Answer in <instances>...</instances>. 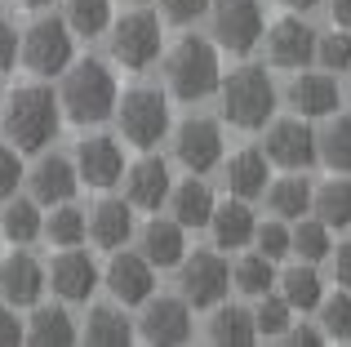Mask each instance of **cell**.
<instances>
[{"mask_svg": "<svg viewBox=\"0 0 351 347\" xmlns=\"http://www.w3.org/2000/svg\"><path fill=\"white\" fill-rule=\"evenodd\" d=\"M0 294H5L9 307H36L40 294H45V267L27 250L9 254V259L0 263Z\"/></svg>", "mask_w": 351, "mask_h": 347, "instance_id": "cell-16", "label": "cell"}, {"mask_svg": "<svg viewBox=\"0 0 351 347\" xmlns=\"http://www.w3.org/2000/svg\"><path fill=\"white\" fill-rule=\"evenodd\" d=\"M76 187H80L76 160L58 156V152L36 160V169H32V200H36V205H58V200H71V196H76Z\"/></svg>", "mask_w": 351, "mask_h": 347, "instance_id": "cell-21", "label": "cell"}, {"mask_svg": "<svg viewBox=\"0 0 351 347\" xmlns=\"http://www.w3.org/2000/svg\"><path fill=\"white\" fill-rule=\"evenodd\" d=\"M18 58L36 76H62V67L76 58V36L62 18H36L18 40Z\"/></svg>", "mask_w": 351, "mask_h": 347, "instance_id": "cell-5", "label": "cell"}, {"mask_svg": "<svg viewBox=\"0 0 351 347\" xmlns=\"http://www.w3.org/2000/svg\"><path fill=\"white\" fill-rule=\"evenodd\" d=\"M165 80L169 89L182 98V103H200L218 89L223 80V67H218V49L200 36H187V40L173 45V53L165 58Z\"/></svg>", "mask_w": 351, "mask_h": 347, "instance_id": "cell-3", "label": "cell"}, {"mask_svg": "<svg viewBox=\"0 0 351 347\" xmlns=\"http://www.w3.org/2000/svg\"><path fill=\"white\" fill-rule=\"evenodd\" d=\"M138 334H143L147 343H160V347L187 343L191 339V307L182 303V298H147Z\"/></svg>", "mask_w": 351, "mask_h": 347, "instance_id": "cell-13", "label": "cell"}, {"mask_svg": "<svg viewBox=\"0 0 351 347\" xmlns=\"http://www.w3.org/2000/svg\"><path fill=\"white\" fill-rule=\"evenodd\" d=\"M62 107L49 85H18L9 103L0 107V130L14 143V152H45L58 139Z\"/></svg>", "mask_w": 351, "mask_h": 347, "instance_id": "cell-1", "label": "cell"}, {"mask_svg": "<svg viewBox=\"0 0 351 347\" xmlns=\"http://www.w3.org/2000/svg\"><path fill=\"white\" fill-rule=\"evenodd\" d=\"M156 5H160L165 23H178V27H187L200 14H209V0H156Z\"/></svg>", "mask_w": 351, "mask_h": 347, "instance_id": "cell-42", "label": "cell"}, {"mask_svg": "<svg viewBox=\"0 0 351 347\" xmlns=\"http://www.w3.org/2000/svg\"><path fill=\"white\" fill-rule=\"evenodd\" d=\"M116 121H120V134H125L134 147H156V143L169 134V103H165L160 89H129L125 98H116Z\"/></svg>", "mask_w": 351, "mask_h": 347, "instance_id": "cell-6", "label": "cell"}, {"mask_svg": "<svg viewBox=\"0 0 351 347\" xmlns=\"http://www.w3.org/2000/svg\"><path fill=\"white\" fill-rule=\"evenodd\" d=\"M316 160H325L334 174H351V116H334L316 134Z\"/></svg>", "mask_w": 351, "mask_h": 347, "instance_id": "cell-31", "label": "cell"}, {"mask_svg": "<svg viewBox=\"0 0 351 347\" xmlns=\"http://www.w3.org/2000/svg\"><path fill=\"white\" fill-rule=\"evenodd\" d=\"M14 343H23V321H18V312L14 307H0V347H14Z\"/></svg>", "mask_w": 351, "mask_h": 347, "instance_id": "cell-45", "label": "cell"}, {"mask_svg": "<svg viewBox=\"0 0 351 347\" xmlns=\"http://www.w3.org/2000/svg\"><path fill=\"white\" fill-rule=\"evenodd\" d=\"M71 36H103L112 23V0H67V18Z\"/></svg>", "mask_w": 351, "mask_h": 347, "instance_id": "cell-37", "label": "cell"}, {"mask_svg": "<svg viewBox=\"0 0 351 347\" xmlns=\"http://www.w3.org/2000/svg\"><path fill=\"white\" fill-rule=\"evenodd\" d=\"M76 334V321L67 316V307H36L32 321L23 325V343L32 347H71Z\"/></svg>", "mask_w": 351, "mask_h": 347, "instance_id": "cell-23", "label": "cell"}, {"mask_svg": "<svg viewBox=\"0 0 351 347\" xmlns=\"http://www.w3.org/2000/svg\"><path fill=\"white\" fill-rule=\"evenodd\" d=\"M125 174V152H120L116 139L107 134H94L76 147V178L89 182V187H112Z\"/></svg>", "mask_w": 351, "mask_h": 347, "instance_id": "cell-15", "label": "cell"}, {"mask_svg": "<svg viewBox=\"0 0 351 347\" xmlns=\"http://www.w3.org/2000/svg\"><path fill=\"white\" fill-rule=\"evenodd\" d=\"M80 339L94 347H125V343H134V325H129V316L120 307L98 303V307H89V321H85Z\"/></svg>", "mask_w": 351, "mask_h": 347, "instance_id": "cell-27", "label": "cell"}, {"mask_svg": "<svg viewBox=\"0 0 351 347\" xmlns=\"http://www.w3.org/2000/svg\"><path fill=\"white\" fill-rule=\"evenodd\" d=\"M285 5H289V9H293V14H311V9H316V5H320V0H285Z\"/></svg>", "mask_w": 351, "mask_h": 347, "instance_id": "cell-49", "label": "cell"}, {"mask_svg": "<svg viewBox=\"0 0 351 347\" xmlns=\"http://www.w3.org/2000/svg\"><path fill=\"white\" fill-rule=\"evenodd\" d=\"M129 5H143V0H129Z\"/></svg>", "mask_w": 351, "mask_h": 347, "instance_id": "cell-51", "label": "cell"}, {"mask_svg": "<svg viewBox=\"0 0 351 347\" xmlns=\"http://www.w3.org/2000/svg\"><path fill=\"white\" fill-rule=\"evenodd\" d=\"M334 259V276H338V285L351 289V241L347 245H338V254H329Z\"/></svg>", "mask_w": 351, "mask_h": 347, "instance_id": "cell-47", "label": "cell"}, {"mask_svg": "<svg viewBox=\"0 0 351 347\" xmlns=\"http://www.w3.org/2000/svg\"><path fill=\"white\" fill-rule=\"evenodd\" d=\"M223 89V116L236 130H263L276 112V85L267 76V67H236L227 80H218Z\"/></svg>", "mask_w": 351, "mask_h": 347, "instance_id": "cell-4", "label": "cell"}, {"mask_svg": "<svg viewBox=\"0 0 351 347\" xmlns=\"http://www.w3.org/2000/svg\"><path fill=\"white\" fill-rule=\"evenodd\" d=\"M214 14V36L227 53H254L263 40V0H209Z\"/></svg>", "mask_w": 351, "mask_h": 347, "instance_id": "cell-9", "label": "cell"}, {"mask_svg": "<svg viewBox=\"0 0 351 347\" xmlns=\"http://www.w3.org/2000/svg\"><path fill=\"white\" fill-rule=\"evenodd\" d=\"M107 45H112V58L129 71H143L160 58V18L147 14V9H134V14L107 23Z\"/></svg>", "mask_w": 351, "mask_h": 347, "instance_id": "cell-7", "label": "cell"}, {"mask_svg": "<svg viewBox=\"0 0 351 347\" xmlns=\"http://www.w3.org/2000/svg\"><path fill=\"white\" fill-rule=\"evenodd\" d=\"M329 18H334V27L351 32V0H329Z\"/></svg>", "mask_w": 351, "mask_h": 347, "instance_id": "cell-48", "label": "cell"}, {"mask_svg": "<svg viewBox=\"0 0 351 347\" xmlns=\"http://www.w3.org/2000/svg\"><path fill=\"white\" fill-rule=\"evenodd\" d=\"M311 58H316L325 71H347L351 67V36L343 32V27H338V32H329V36H316Z\"/></svg>", "mask_w": 351, "mask_h": 347, "instance_id": "cell-40", "label": "cell"}, {"mask_svg": "<svg viewBox=\"0 0 351 347\" xmlns=\"http://www.w3.org/2000/svg\"><path fill=\"white\" fill-rule=\"evenodd\" d=\"M107 289H112V298L120 307H138L156 289V267L143 254H129V250L112 254V263H107Z\"/></svg>", "mask_w": 351, "mask_h": 347, "instance_id": "cell-14", "label": "cell"}, {"mask_svg": "<svg viewBox=\"0 0 351 347\" xmlns=\"http://www.w3.org/2000/svg\"><path fill=\"white\" fill-rule=\"evenodd\" d=\"M311 209H316V218L329 232H334V227H351V182L334 178L320 191H311Z\"/></svg>", "mask_w": 351, "mask_h": 347, "instance_id": "cell-33", "label": "cell"}, {"mask_svg": "<svg viewBox=\"0 0 351 347\" xmlns=\"http://www.w3.org/2000/svg\"><path fill=\"white\" fill-rule=\"evenodd\" d=\"M178 289H182V303L187 307H218L227 298V289H232V267H227V259L214 254V250L182 254Z\"/></svg>", "mask_w": 351, "mask_h": 347, "instance_id": "cell-8", "label": "cell"}, {"mask_svg": "<svg viewBox=\"0 0 351 347\" xmlns=\"http://www.w3.org/2000/svg\"><path fill=\"white\" fill-rule=\"evenodd\" d=\"M18 178H23V165H18L14 147H0V200H9L18 191Z\"/></svg>", "mask_w": 351, "mask_h": 347, "instance_id": "cell-43", "label": "cell"}, {"mask_svg": "<svg viewBox=\"0 0 351 347\" xmlns=\"http://www.w3.org/2000/svg\"><path fill=\"white\" fill-rule=\"evenodd\" d=\"M280 339L293 347H316V343H325V330H316V325H289Z\"/></svg>", "mask_w": 351, "mask_h": 347, "instance_id": "cell-46", "label": "cell"}, {"mask_svg": "<svg viewBox=\"0 0 351 347\" xmlns=\"http://www.w3.org/2000/svg\"><path fill=\"white\" fill-rule=\"evenodd\" d=\"M120 178H125V200L138 205V209H160L165 196H169V187H173L169 165H165L160 156H147V160H138V165H129Z\"/></svg>", "mask_w": 351, "mask_h": 347, "instance_id": "cell-18", "label": "cell"}, {"mask_svg": "<svg viewBox=\"0 0 351 347\" xmlns=\"http://www.w3.org/2000/svg\"><path fill=\"white\" fill-rule=\"evenodd\" d=\"M116 98H120V85L116 76L107 71V62L98 58H71L62 67V94H58V107L71 125H103L107 116L116 112Z\"/></svg>", "mask_w": 351, "mask_h": 347, "instance_id": "cell-2", "label": "cell"}, {"mask_svg": "<svg viewBox=\"0 0 351 347\" xmlns=\"http://www.w3.org/2000/svg\"><path fill=\"white\" fill-rule=\"evenodd\" d=\"M45 285H49L62 303H89V294L98 289V267H94V259H89V254H80L76 245H67V250L49 263Z\"/></svg>", "mask_w": 351, "mask_h": 347, "instance_id": "cell-11", "label": "cell"}, {"mask_svg": "<svg viewBox=\"0 0 351 347\" xmlns=\"http://www.w3.org/2000/svg\"><path fill=\"white\" fill-rule=\"evenodd\" d=\"M280 298L293 307V312H311V307H320L325 289H320V272H316V263H298V267H285V272H280Z\"/></svg>", "mask_w": 351, "mask_h": 347, "instance_id": "cell-28", "label": "cell"}, {"mask_svg": "<svg viewBox=\"0 0 351 347\" xmlns=\"http://www.w3.org/2000/svg\"><path fill=\"white\" fill-rule=\"evenodd\" d=\"M263 156L271 165H285V169H307L316 160V130L307 121H276L267 130V143H263Z\"/></svg>", "mask_w": 351, "mask_h": 347, "instance_id": "cell-12", "label": "cell"}, {"mask_svg": "<svg viewBox=\"0 0 351 347\" xmlns=\"http://www.w3.org/2000/svg\"><path fill=\"white\" fill-rule=\"evenodd\" d=\"M267 58L276 67H307L311 49H316V32H311L302 18H280V23L267 27Z\"/></svg>", "mask_w": 351, "mask_h": 347, "instance_id": "cell-17", "label": "cell"}, {"mask_svg": "<svg viewBox=\"0 0 351 347\" xmlns=\"http://www.w3.org/2000/svg\"><path fill=\"white\" fill-rule=\"evenodd\" d=\"M289 254H298L302 263H325L334 254V236L320 218H298V227H289Z\"/></svg>", "mask_w": 351, "mask_h": 347, "instance_id": "cell-32", "label": "cell"}, {"mask_svg": "<svg viewBox=\"0 0 351 347\" xmlns=\"http://www.w3.org/2000/svg\"><path fill=\"white\" fill-rule=\"evenodd\" d=\"M209 343H218V347H249V343H258L254 312L218 303L214 307V321H209Z\"/></svg>", "mask_w": 351, "mask_h": 347, "instance_id": "cell-30", "label": "cell"}, {"mask_svg": "<svg viewBox=\"0 0 351 347\" xmlns=\"http://www.w3.org/2000/svg\"><path fill=\"white\" fill-rule=\"evenodd\" d=\"M254 245H258V254H267V259H285L289 254V223L285 218H276V223H263V227H254Z\"/></svg>", "mask_w": 351, "mask_h": 347, "instance_id": "cell-41", "label": "cell"}, {"mask_svg": "<svg viewBox=\"0 0 351 347\" xmlns=\"http://www.w3.org/2000/svg\"><path fill=\"white\" fill-rule=\"evenodd\" d=\"M289 107L302 116V121H320V116L338 112V85L329 71H302L289 85Z\"/></svg>", "mask_w": 351, "mask_h": 347, "instance_id": "cell-20", "label": "cell"}, {"mask_svg": "<svg viewBox=\"0 0 351 347\" xmlns=\"http://www.w3.org/2000/svg\"><path fill=\"white\" fill-rule=\"evenodd\" d=\"M267 191V205H271V214L276 218H302L311 209V182L307 178H280V182H271V187H263Z\"/></svg>", "mask_w": 351, "mask_h": 347, "instance_id": "cell-34", "label": "cell"}, {"mask_svg": "<svg viewBox=\"0 0 351 347\" xmlns=\"http://www.w3.org/2000/svg\"><path fill=\"white\" fill-rule=\"evenodd\" d=\"M45 232V218H40V205L27 196H9L5 200V214H0V236L14 245H32L36 236Z\"/></svg>", "mask_w": 351, "mask_h": 347, "instance_id": "cell-29", "label": "cell"}, {"mask_svg": "<svg viewBox=\"0 0 351 347\" xmlns=\"http://www.w3.org/2000/svg\"><path fill=\"white\" fill-rule=\"evenodd\" d=\"M320 330H325V339L351 343V289H343L334 298H320Z\"/></svg>", "mask_w": 351, "mask_h": 347, "instance_id": "cell-38", "label": "cell"}, {"mask_svg": "<svg viewBox=\"0 0 351 347\" xmlns=\"http://www.w3.org/2000/svg\"><path fill=\"white\" fill-rule=\"evenodd\" d=\"M182 232H187V227H182L178 218H152V223L143 227V259L152 263V267H178L182 254H187Z\"/></svg>", "mask_w": 351, "mask_h": 347, "instance_id": "cell-22", "label": "cell"}, {"mask_svg": "<svg viewBox=\"0 0 351 347\" xmlns=\"http://www.w3.org/2000/svg\"><path fill=\"white\" fill-rule=\"evenodd\" d=\"M45 236H49L53 245H80L89 236V218H85V209H76L71 200H58L53 205V214H49V223H45Z\"/></svg>", "mask_w": 351, "mask_h": 347, "instance_id": "cell-36", "label": "cell"}, {"mask_svg": "<svg viewBox=\"0 0 351 347\" xmlns=\"http://www.w3.org/2000/svg\"><path fill=\"white\" fill-rule=\"evenodd\" d=\"M27 9H45V5H53V0H23Z\"/></svg>", "mask_w": 351, "mask_h": 347, "instance_id": "cell-50", "label": "cell"}, {"mask_svg": "<svg viewBox=\"0 0 351 347\" xmlns=\"http://www.w3.org/2000/svg\"><path fill=\"white\" fill-rule=\"evenodd\" d=\"M18 62V32L9 27V18H0V76Z\"/></svg>", "mask_w": 351, "mask_h": 347, "instance_id": "cell-44", "label": "cell"}, {"mask_svg": "<svg viewBox=\"0 0 351 347\" xmlns=\"http://www.w3.org/2000/svg\"><path fill=\"white\" fill-rule=\"evenodd\" d=\"M173 156L178 165H187L191 174H209L223 160V130L209 116H187L173 134Z\"/></svg>", "mask_w": 351, "mask_h": 347, "instance_id": "cell-10", "label": "cell"}, {"mask_svg": "<svg viewBox=\"0 0 351 347\" xmlns=\"http://www.w3.org/2000/svg\"><path fill=\"white\" fill-rule=\"evenodd\" d=\"M232 285L240 289V294H249V298L271 294V285H276V263L267 259V254H245V259L232 267Z\"/></svg>", "mask_w": 351, "mask_h": 347, "instance_id": "cell-35", "label": "cell"}, {"mask_svg": "<svg viewBox=\"0 0 351 347\" xmlns=\"http://www.w3.org/2000/svg\"><path fill=\"white\" fill-rule=\"evenodd\" d=\"M289 316H293V307L285 303V298L263 294V303H258V312H254V330H258V339H280V334L289 330Z\"/></svg>", "mask_w": 351, "mask_h": 347, "instance_id": "cell-39", "label": "cell"}, {"mask_svg": "<svg viewBox=\"0 0 351 347\" xmlns=\"http://www.w3.org/2000/svg\"><path fill=\"white\" fill-rule=\"evenodd\" d=\"M223 178H227V191H232V196H240V200L263 196V187H267V156H263L258 147L236 152V156L223 165Z\"/></svg>", "mask_w": 351, "mask_h": 347, "instance_id": "cell-25", "label": "cell"}, {"mask_svg": "<svg viewBox=\"0 0 351 347\" xmlns=\"http://www.w3.org/2000/svg\"><path fill=\"white\" fill-rule=\"evenodd\" d=\"M205 227L214 232V245H218V250H245V245L254 241L258 218H254V209H249V200L227 196L223 205L214 200V214H209Z\"/></svg>", "mask_w": 351, "mask_h": 347, "instance_id": "cell-19", "label": "cell"}, {"mask_svg": "<svg viewBox=\"0 0 351 347\" xmlns=\"http://www.w3.org/2000/svg\"><path fill=\"white\" fill-rule=\"evenodd\" d=\"M89 236L103 250H120V245L134 236V205L129 200H103V205L89 214Z\"/></svg>", "mask_w": 351, "mask_h": 347, "instance_id": "cell-24", "label": "cell"}, {"mask_svg": "<svg viewBox=\"0 0 351 347\" xmlns=\"http://www.w3.org/2000/svg\"><path fill=\"white\" fill-rule=\"evenodd\" d=\"M165 200H169V214L178 218L182 227H205L209 214H214V191H209L196 174H191L182 187H169V196H165Z\"/></svg>", "mask_w": 351, "mask_h": 347, "instance_id": "cell-26", "label": "cell"}]
</instances>
